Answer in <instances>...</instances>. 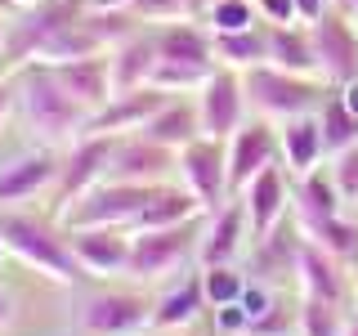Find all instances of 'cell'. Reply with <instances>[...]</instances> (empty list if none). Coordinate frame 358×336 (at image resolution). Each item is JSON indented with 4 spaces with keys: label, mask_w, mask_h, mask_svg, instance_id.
<instances>
[{
    "label": "cell",
    "mask_w": 358,
    "mask_h": 336,
    "mask_svg": "<svg viewBox=\"0 0 358 336\" xmlns=\"http://www.w3.org/2000/svg\"><path fill=\"white\" fill-rule=\"evenodd\" d=\"M14 318V309H9V296H5V287H0V323H9Z\"/></svg>",
    "instance_id": "f6af8a7d"
},
{
    "label": "cell",
    "mask_w": 358,
    "mask_h": 336,
    "mask_svg": "<svg viewBox=\"0 0 358 336\" xmlns=\"http://www.w3.org/2000/svg\"><path fill=\"white\" fill-rule=\"evenodd\" d=\"M139 134L157 139L162 148H188L193 139H201V117H197V99H184V94H171L162 108L152 112V121L143 126Z\"/></svg>",
    "instance_id": "484cf974"
},
{
    "label": "cell",
    "mask_w": 358,
    "mask_h": 336,
    "mask_svg": "<svg viewBox=\"0 0 358 336\" xmlns=\"http://www.w3.org/2000/svg\"><path fill=\"white\" fill-rule=\"evenodd\" d=\"M0 238H5V251L14 255L18 265L36 269L41 278H50V283H59V287H76V283L90 278L85 269L76 265L59 220L31 216V211H22V206H5L0 211Z\"/></svg>",
    "instance_id": "7a4b0ae2"
},
{
    "label": "cell",
    "mask_w": 358,
    "mask_h": 336,
    "mask_svg": "<svg viewBox=\"0 0 358 336\" xmlns=\"http://www.w3.org/2000/svg\"><path fill=\"white\" fill-rule=\"evenodd\" d=\"M313 31V54H318V76L327 85H345L358 76V27L354 18H345L341 9H327L318 22H309Z\"/></svg>",
    "instance_id": "7c38bea8"
},
{
    "label": "cell",
    "mask_w": 358,
    "mask_h": 336,
    "mask_svg": "<svg viewBox=\"0 0 358 336\" xmlns=\"http://www.w3.org/2000/svg\"><path fill=\"white\" fill-rule=\"evenodd\" d=\"M179 175V153L162 148L148 134H117V148H112L108 162V179H121V184H171Z\"/></svg>",
    "instance_id": "8fae6325"
},
{
    "label": "cell",
    "mask_w": 358,
    "mask_h": 336,
    "mask_svg": "<svg viewBox=\"0 0 358 336\" xmlns=\"http://www.w3.org/2000/svg\"><path fill=\"white\" fill-rule=\"evenodd\" d=\"M14 5H36V0H14Z\"/></svg>",
    "instance_id": "681fc988"
},
{
    "label": "cell",
    "mask_w": 358,
    "mask_h": 336,
    "mask_svg": "<svg viewBox=\"0 0 358 336\" xmlns=\"http://www.w3.org/2000/svg\"><path fill=\"white\" fill-rule=\"evenodd\" d=\"M331 184H336V193H341L345 202H358V144H350V148H341V153H331Z\"/></svg>",
    "instance_id": "8d00e7d4"
},
{
    "label": "cell",
    "mask_w": 358,
    "mask_h": 336,
    "mask_svg": "<svg viewBox=\"0 0 358 336\" xmlns=\"http://www.w3.org/2000/svg\"><path fill=\"white\" fill-rule=\"evenodd\" d=\"M210 41H215V63L220 67H260L268 63V27L264 22H255V27L246 31H210Z\"/></svg>",
    "instance_id": "f1b7e54d"
},
{
    "label": "cell",
    "mask_w": 358,
    "mask_h": 336,
    "mask_svg": "<svg viewBox=\"0 0 358 336\" xmlns=\"http://www.w3.org/2000/svg\"><path fill=\"white\" fill-rule=\"evenodd\" d=\"M59 148H41V144H31L27 153H18L14 162L0 166V211L5 206H22V202L41 197L54 188V179H59Z\"/></svg>",
    "instance_id": "5bb4252c"
},
{
    "label": "cell",
    "mask_w": 358,
    "mask_h": 336,
    "mask_svg": "<svg viewBox=\"0 0 358 336\" xmlns=\"http://www.w3.org/2000/svg\"><path fill=\"white\" fill-rule=\"evenodd\" d=\"M152 41H157V59L215 67V41H210V27H206V22H197V18L157 22V27H152Z\"/></svg>",
    "instance_id": "603a6c76"
},
{
    "label": "cell",
    "mask_w": 358,
    "mask_h": 336,
    "mask_svg": "<svg viewBox=\"0 0 358 336\" xmlns=\"http://www.w3.org/2000/svg\"><path fill=\"white\" fill-rule=\"evenodd\" d=\"M242 85H246L251 117H264V121H291V117H305V112H318L331 90L322 76H300V72H287V67H273V63L246 67Z\"/></svg>",
    "instance_id": "3957f363"
},
{
    "label": "cell",
    "mask_w": 358,
    "mask_h": 336,
    "mask_svg": "<svg viewBox=\"0 0 358 336\" xmlns=\"http://www.w3.org/2000/svg\"><path fill=\"white\" fill-rule=\"evenodd\" d=\"M246 238H251V220H246V202L229 197L224 206L206 211V224H201L197 238V265H233L242 255Z\"/></svg>",
    "instance_id": "9a60e30c"
},
{
    "label": "cell",
    "mask_w": 358,
    "mask_h": 336,
    "mask_svg": "<svg viewBox=\"0 0 358 336\" xmlns=\"http://www.w3.org/2000/svg\"><path fill=\"white\" fill-rule=\"evenodd\" d=\"M255 9H260V22H268V27H282V22H300L296 0H255Z\"/></svg>",
    "instance_id": "f35d334b"
},
{
    "label": "cell",
    "mask_w": 358,
    "mask_h": 336,
    "mask_svg": "<svg viewBox=\"0 0 358 336\" xmlns=\"http://www.w3.org/2000/svg\"><path fill=\"white\" fill-rule=\"evenodd\" d=\"M210 72H215V67H206V63H175V59H157L152 76H148V85L166 90V94H197L201 81H206Z\"/></svg>",
    "instance_id": "1f68e13d"
},
{
    "label": "cell",
    "mask_w": 358,
    "mask_h": 336,
    "mask_svg": "<svg viewBox=\"0 0 358 336\" xmlns=\"http://www.w3.org/2000/svg\"><path fill=\"white\" fill-rule=\"evenodd\" d=\"M251 278L238 274L233 265H206L201 269V287H206V305L220 309V305H233V300H242V291Z\"/></svg>",
    "instance_id": "836d02e7"
},
{
    "label": "cell",
    "mask_w": 358,
    "mask_h": 336,
    "mask_svg": "<svg viewBox=\"0 0 358 336\" xmlns=\"http://www.w3.org/2000/svg\"><path fill=\"white\" fill-rule=\"evenodd\" d=\"M5 31H9V9H0V50H5Z\"/></svg>",
    "instance_id": "7dc6e473"
},
{
    "label": "cell",
    "mask_w": 358,
    "mask_h": 336,
    "mask_svg": "<svg viewBox=\"0 0 358 336\" xmlns=\"http://www.w3.org/2000/svg\"><path fill=\"white\" fill-rule=\"evenodd\" d=\"M14 76L5 72V67H0V130H5V121H9V112H14Z\"/></svg>",
    "instance_id": "ab89813d"
},
{
    "label": "cell",
    "mask_w": 358,
    "mask_h": 336,
    "mask_svg": "<svg viewBox=\"0 0 358 336\" xmlns=\"http://www.w3.org/2000/svg\"><path fill=\"white\" fill-rule=\"evenodd\" d=\"M268 27V22H264ZM268 63L287 67L300 76H318V54H313V31L309 22H282V27H268Z\"/></svg>",
    "instance_id": "4316f807"
},
{
    "label": "cell",
    "mask_w": 358,
    "mask_h": 336,
    "mask_svg": "<svg viewBox=\"0 0 358 336\" xmlns=\"http://www.w3.org/2000/svg\"><path fill=\"white\" fill-rule=\"evenodd\" d=\"M336 90H341V99H345V108H350V112H354V117H358V76H354V81H345V85H336Z\"/></svg>",
    "instance_id": "b9f144b4"
},
{
    "label": "cell",
    "mask_w": 358,
    "mask_h": 336,
    "mask_svg": "<svg viewBox=\"0 0 358 336\" xmlns=\"http://www.w3.org/2000/svg\"><path fill=\"white\" fill-rule=\"evenodd\" d=\"M296 287L300 296L309 300H331V305H345V291H350V278H345V260H336L331 251H322L318 242H309L300 233L296 246Z\"/></svg>",
    "instance_id": "ac0fdd59"
},
{
    "label": "cell",
    "mask_w": 358,
    "mask_h": 336,
    "mask_svg": "<svg viewBox=\"0 0 358 336\" xmlns=\"http://www.w3.org/2000/svg\"><path fill=\"white\" fill-rule=\"evenodd\" d=\"M85 336H148L152 332V300L143 291H99L81 305Z\"/></svg>",
    "instance_id": "30bf717a"
},
{
    "label": "cell",
    "mask_w": 358,
    "mask_h": 336,
    "mask_svg": "<svg viewBox=\"0 0 358 336\" xmlns=\"http://www.w3.org/2000/svg\"><path fill=\"white\" fill-rule=\"evenodd\" d=\"M206 309L210 305H206V287H201V269H197V274L179 278L171 291H162L152 300V332H166V336L188 332Z\"/></svg>",
    "instance_id": "7402d4cb"
},
{
    "label": "cell",
    "mask_w": 358,
    "mask_h": 336,
    "mask_svg": "<svg viewBox=\"0 0 358 336\" xmlns=\"http://www.w3.org/2000/svg\"><path fill=\"white\" fill-rule=\"evenodd\" d=\"M206 9H210V0H134L130 14L143 27H157V22H184V18L206 22Z\"/></svg>",
    "instance_id": "d6a6232c"
},
{
    "label": "cell",
    "mask_w": 358,
    "mask_h": 336,
    "mask_svg": "<svg viewBox=\"0 0 358 336\" xmlns=\"http://www.w3.org/2000/svg\"><path fill=\"white\" fill-rule=\"evenodd\" d=\"M331 9H341L345 18H354V22H358V0H331Z\"/></svg>",
    "instance_id": "ee69618b"
},
{
    "label": "cell",
    "mask_w": 358,
    "mask_h": 336,
    "mask_svg": "<svg viewBox=\"0 0 358 336\" xmlns=\"http://www.w3.org/2000/svg\"><path fill=\"white\" fill-rule=\"evenodd\" d=\"M341 336H358V309L350 314V318H345V332H341Z\"/></svg>",
    "instance_id": "bcb514c9"
},
{
    "label": "cell",
    "mask_w": 358,
    "mask_h": 336,
    "mask_svg": "<svg viewBox=\"0 0 358 336\" xmlns=\"http://www.w3.org/2000/svg\"><path fill=\"white\" fill-rule=\"evenodd\" d=\"M309 242H318L322 251H331L336 260H358V220H350L341 211V216H331V220H318V224H309V229H300Z\"/></svg>",
    "instance_id": "4dcf8cb0"
},
{
    "label": "cell",
    "mask_w": 358,
    "mask_h": 336,
    "mask_svg": "<svg viewBox=\"0 0 358 336\" xmlns=\"http://www.w3.org/2000/svg\"><path fill=\"white\" fill-rule=\"evenodd\" d=\"M278 148H282V166H287L291 179L318 171L322 157H327V139H322L318 112H305V117L278 121Z\"/></svg>",
    "instance_id": "44dd1931"
},
{
    "label": "cell",
    "mask_w": 358,
    "mask_h": 336,
    "mask_svg": "<svg viewBox=\"0 0 358 336\" xmlns=\"http://www.w3.org/2000/svg\"><path fill=\"white\" fill-rule=\"evenodd\" d=\"M166 99H171V94H166V90H157V85L121 90V94H112L108 104L90 117V130L85 134H139Z\"/></svg>",
    "instance_id": "d6986e66"
},
{
    "label": "cell",
    "mask_w": 358,
    "mask_h": 336,
    "mask_svg": "<svg viewBox=\"0 0 358 336\" xmlns=\"http://www.w3.org/2000/svg\"><path fill=\"white\" fill-rule=\"evenodd\" d=\"M345 318H350V314H345L341 305H331V300L300 296V336H341Z\"/></svg>",
    "instance_id": "e575fe53"
},
{
    "label": "cell",
    "mask_w": 358,
    "mask_h": 336,
    "mask_svg": "<svg viewBox=\"0 0 358 336\" xmlns=\"http://www.w3.org/2000/svg\"><path fill=\"white\" fill-rule=\"evenodd\" d=\"M331 9V0H296V14H300V22H318L322 14Z\"/></svg>",
    "instance_id": "60d3db41"
},
{
    "label": "cell",
    "mask_w": 358,
    "mask_h": 336,
    "mask_svg": "<svg viewBox=\"0 0 358 336\" xmlns=\"http://www.w3.org/2000/svg\"><path fill=\"white\" fill-rule=\"evenodd\" d=\"M5 255H9V251H5V238H0V260H5Z\"/></svg>",
    "instance_id": "c3c4849f"
},
{
    "label": "cell",
    "mask_w": 358,
    "mask_h": 336,
    "mask_svg": "<svg viewBox=\"0 0 358 336\" xmlns=\"http://www.w3.org/2000/svg\"><path fill=\"white\" fill-rule=\"evenodd\" d=\"M318 121H322V139H327V157L341 153V148H350V144H358V117L345 108V99H341L336 85L327 90V99H322Z\"/></svg>",
    "instance_id": "f546056e"
},
{
    "label": "cell",
    "mask_w": 358,
    "mask_h": 336,
    "mask_svg": "<svg viewBox=\"0 0 358 336\" xmlns=\"http://www.w3.org/2000/svg\"><path fill=\"white\" fill-rule=\"evenodd\" d=\"M291 202H296V224H300V229H309V224L331 220V216H341V211H345V197L336 193L327 166L300 175L296 179V197H291Z\"/></svg>",
    "instance_id": "83f0119b"
},
{
    "label": "cell",
    "mask_w": 358,
    "mask_h": 336,
    "mask_svg": "<svg viewBox=\"0 0 358 336\" xmlns=\"http://www.w3.org/2000/svg\"><path fill=\"white\" fill-rule=\"evenodd\" d=\"M210 314H215V332L220 336H246V332H251V314L242 309V300L220 305V309H210Z\"/></svg>",
    "instance_id": "74e56055"
},
{
    "label": "cell",
    "mask_w": 358,
    "mask_h": 336,
    "mask_svg": "<svg viewBox=\"0 0 358 336\" xmlns=\"http://www.w3.org/2000/svg\"><path fill=\"white\" fill-rule=\"evenodd\" d=\"M14 99L31 144L41 148H72L90 130V108L76 104L45 63H27L22 72H14Z\"/></svg>",
    "instance_id": "6da1fadb"
},
{
    "label": "cell",
    "mask_w": 358,
    "mask_h": 336,
    "mask_svg": "<svg viewBox=\"0 0 358 336\" xmlns=\"http://www.w3.org/2000/svg\"><path fill=\"white\" fill-rule=\"evenodd\" d=\"M81 9H134V0H81Z\"/></svg>",
    "instance_id": "7bdbcfd3"
},
{
    "label": "cell",
    "mask_w": 358,
    "mask_h": 336,
    "mask_svg": "<svg viewBox=\"0 0 358 336\" xmlns=\"http://www.w3.org/2000/svg\"><path fill=\"white\" fill-rule=\"evenodd\" d=\"M273 162H282V148H278V121L246 117L242 130L229 139V193L238 197L242 188Z\"/></svg>",
    "instance_id": "4fadbf2b"
},
{
    "label": "cell",
    "mask_w": 358,
    "mask_h": 336,
    "mask_svg": "<svg viewBox=\"0 0 358 336\" xmlns=\"http://www.w3.org/2000/svg\"><path fill=\"white\" fill-rule=\"evenodd\" d=\"M45 67L59 76V85L76 99V104L90 108V117H94V112L103 108L112 94H117L108 54H90V59H72V63H45Z\"/></svg>",
    "instance_id": "ffe728a7"
},
{
    "label": "cell",
    "mask_w": 358,
    "mask_h": 336,
    "mask_svg": "<svg viewBox=\"0 0 358 336\" xmlns=\"http://www.w3.org/2000/svg\"><path fill=\"white\" fill-rule=\"evenodd\" d=\"M63 233L76 265L90 278H117L130 269V242H134L130 229H63Z\"/></svg>",
    "instance_id": "2e32d148"
},
{
    "label": "cell",
    "mask_w": 358,
    "mask_h": 336,
    "mask_svg": "<svg viewBox=\"0 0 358 336\" xmlns=\"http://www.w3.org/2000/svg\"><path fill=\"white\" fill-rule=\"evenodd\" d=\"M260 22V9L255 0H210L206 9V27L210 31H246Z\"/></svg>",
    "instance_id": "d590c367"
},
{
    "label": "cell",
    "mask_w": 358,
    "mask_h": 336,
    "mask_svg": "<svg viewBox=\"0 0 358 336\" xmlns=\"http://www.w3.org/2000/svg\"><path fill=\"white\" fill-rule=\"evenodd\" d=\"M238 197L246 202L251 238H255V242H260V238H268V233H273L278 224L287 220V206H291V175H287V166H282V162L264 166V171L255 175V179L242 188Z\"/></svg>",
    "instance_id": "e0dca14e"
},
{
    "label": "cell",
    "mask_w": 358,
    "mask_h": 336,
    "mask_svg": "<svg viewBox=\"0 0 358 336\" xmlns=\"http://www.w3.org/2000/svg\"><path fill=\"white\" fill-rule=\"evenodd\" d=\"M81 14V0H36V5H18L9 14V31H5V50H0V67L9 76L22 72L27 63L41 59V50L50 45V36Z\"/></svg>",
    "instance_id": "277c9868"
},
{
    "label": "cell",
    "mask_w": 358,
    "mask_h": 336,
    "mask_svg": "<svg viewBox=\"0 0 358 336\" xmlns=\"http://www.w3.org/2000/svg\"><path fill=\"white\" fill-rule=\"evenodd\" d=\"M179 184L201 202V211L224 206L233 197L229 193V144L201 134L188 148H179Z\"/></svg>",
    "instance_id": "9c48e42d"
},
{
    "label": "cell",
    "mask_w": 358,
    "mask_h": 336,
    "mask_svg": "<svg viewBox=\"0 0 358 336\" xmlns=\"http://www.w3.org/2000/svg\"><path fill=\"white\" fill-rule=\"evenodd\" d=\"M152 188L148 184H121V179H103L85 197H76L72 206H63L59 229H130L134 216L148 206Z\"/></svg>",
    "instance_id": "5b68a950"
},
{
    "label": "cell",
    "mask_w": 358,
    "mask_h": 336,
    "mask_svg": "<svg viewBox=\"0 0 358 336\" xmlns=\"http://www.w3.org/2000/svg\"><path fill=\"white\" fill-rule=\"evenodd\" d=\"M201 216H206V211H201V202L188 193L184 184H157L152 197H148V206L134 216L130 233H143V229H175V224H193V220H201Z\"/></svg>",
    "instance_id": "d4e9b609"
},
{
    "label": "cell",
    "mask_w": 358,
    "mask_h": 336,
    "mask_svg": "<svg viewBox=\"0 0 358 336\" xmlns=\"http://www.w3.org/2000/svg\"><path fill=\"white\" fill-rule=\"evenodd\" d=\"M108 63H112V85L121 90H139L148 85L152 67H157V41H152V27H134L126 41H117L108 50Z\"/></svg>",
    "instance_id": "cb8c5ba5"
},
{
    "label": "cell",
    "mask_w": 358,
    "mask_h": 336,
    "mask_svg": "<svg viewBox=\"0 0 358 336\" xmlns=\"http://www.w3.org/2000/svg\"><path fill=\"white\" fill-rule=\"evenodd\" d=\"M201 220H206V216H201ZM193 224H197V220H193ZM193 224H175V229H143V233H134L126 278H139V283H157V278L175 274L179 265L197 260V238H201V229H193Z\"/></svg>",
    "instance_id": "8992f818"
},
{
    "label": "cell",
    "mask_w": 358,
    "mask_h": 336,
    "mask_svg": "<svg viewBox=\"0 0 358 336\" xmlns=\"http://www.w3.org/2000/svg\"><path fill=\"white\" fill-rule=\"evenodd\" d=\"M112 148H117V134H81V139L63 153L59 179H54V188H50L54 216H59L63 206H72L76 197H85L94 184H103V179H108V162H112Z\"/></svg>",
    "instance_id": "52a82bcc"
},
{
    "label": "cell",
    "mask_w": 358,
    "mask_h": 336,
    "mask_svg": "<svg viewBox=\"0 0 358 336\" xmlns=\"http://www.w3.org/2000/svg\"><path fill=\"white\" fill-rule=\"evenodd\" d=\"M197 117H201V134L210 139H224L229 144L233 134L242 130V121L251 117V104H246V85H242V72L238 67H220L201 81L197 90Z\"/></svg>",
    "instance_id": "ba28073f"
}]
</instances>
